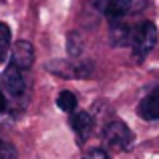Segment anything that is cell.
<instances>
[{"label":"cell","mask_w":159,"mask_h":159,"mask_svg":"<svg viewBox=\"0 0 159 159\" xmlns=\"http://www.w3.org/2000/svg\"><path fill=\"white\" fill-rule=\"evenodd\" d=\"M4 109H6V99H4V95L0 93V113H2Z\"/></svg>","instance_id":"obj_13"},{"label":"cell","mask_w":159,"mask_h":159,"mask_svg":"<svg viewBox=\"0 0 159 159\" xmlns=\"http://www.w3.org/2000/svg\"><path fill=\"white\" fill-rule=\"evenodd\" d=\"M10 51V28L8 24L0 22V61H6Z\"/></svg>","instance_id":"obj_10"},{"label":"cell","mask_w":159,"mask_h":159,"mask_svg":"<svg viewBox=\"0 0 159 159\" xmlns=\"http://www.w3.org/2000/svg\"><path fill=\"white\" fill-rule=\"evenodd\" d=\"M10 52V58H12V65L16 69L24 70V69H30L32 62H34V48L28 40H16L12 44V51Z\"/></svg>","instance_id":"obj_4"},{"label":"cell","mask_w":159,"mask_h":159,"mask_svg":"<svg viewBox=\"0 0 159 159\" xmlns=\"http://www.w3.org/2000/svg\"><path fill=\"white\" fill-rule=\"evenodd\" d=\"M103 137H105L107 143H111L117 149H131L133 141H135L133 131L123 121H111V123H107L105 131H103Z\"/></svg>","instance_id":"obj_3"},{"label":"cell","mask_w":159,"mask_h":159,"mask_svg":"<svg viewBox=\"0 0 159 159\" xmlns=\"http://www.w3.org/2000/svg\"><path fill=\"white\" fill-rule=\"evenodd\" d=\"M83 159H109V153L101 147H95V149H91V151H87Z\"/></svg>","instance_id":"obj_12"},{"label":"cell","mask_w":159,"mask_h":159,"mask_svg":"<svg viewBox=\"0 0 159 159\" xmlns=\"http://www.w3.org/2000/svg\"><path fill=\"white\" fill-rule=\"evenodd\" d=\"M57 107L65 113L75 111V107H77V97H75L70 91H61L58 97H57Z\"/></svg>","instance_id":"obj_9"},{"label":"cell","mask_w":159,"mask_h":159,"mask_svg":"<svg viewBox=\"0 0 159 159\" xmlns=\"http://www.w3.org/2000/svg\"><path fill=\"white\" fill-rule=\"evenodd\" d=\"M70 123H73V129L79 137V143H85L87 137L93 131V117H91L89 113H77Z\"/></svg>","instance_id":"obj_7"},{"label":"cell","mask_w":159,"mask_h":159,"mask_svg":"<svg viewBox=\"0 0 159 159\" xmlns=\"http://www.w3.org/2000/svg\"><path fill=\"white\" fill-rule=\"evenodd\" d=\"M2 83H4V87H6L8 93L16 95V97L24 93V77H22V73H20V69H16L14 65H10L6 70H4Z\"/></svg>","instance_id":"obj_6"},{"label":"cell","mask_w":159,"mask_h":159,"mask_svg":"<svg viewBox=\"0 0 159 159\" xmlns=\"http://www.w3.org/2000/svg\"><path fill=\"white\" fill-rule=\"evenodd\" d=\"M0 159H16V149L2 137H0Z\"/></svg>","instance_id":"obj_11"},{"label":"cell","mask_w":159,"mask_h":159,"mask_svg":"<svg viewBox=\"0 0 159 159\" xmlns=\"http://www.w3.org/2000/svg\"><path fill=\"white\" fill-rule=\"evenodd\" d=\"M157 28L153 22H141L137 24L135 28L131 30L129 34V43H131V48H133V54L137 58H143L147 57L149 52L153 51V47L157 44Z\"/></svg>","instance_id":"obj_1"},{"label":"cell","mask_w":159,"mask_h":159,"mask_svg":"<svg viewBox=\"0 0 159 159\" xmlns=\"http://www.w3.org/2000/svg\"><path fill=\"white\" fill-rule=\"evenodd\" d=\"M137 113H139V117L145 119V121L159 119V89L151 91L147 97L141 99V103L137 105Z\"/></svg>","instance_id":"obj_5"},{"label":"cell","mask_w":159,"mask_h":159,"mask_svg":"<svg viewBox=\"0 0 159 159\" xmlns=\"http://www.w3.org/2000/svg\"><path fill=\"white\" fill-rule=\"evenodd\" d=\"M113 28H111V40L115 47H121V44H125L129 40V34H131V30H129L127 24H121L119 20H113Z\"/></svg>","instance_id":"obj_8"},{"label":"cell","mask_w":159,"mask_h":159,"mask_svg":"<svg viewBox=\"0 0 159 159\" xmlns=\"http://www.w3.org/2000/svg\"><path fill=\"white\" fill-rule=\"evenodd\" d=\"M149 0H99L101 12L111 20H121L123 16L141 12Z\"/></svg>","instance_id":"obj_2"}]
</instances>
